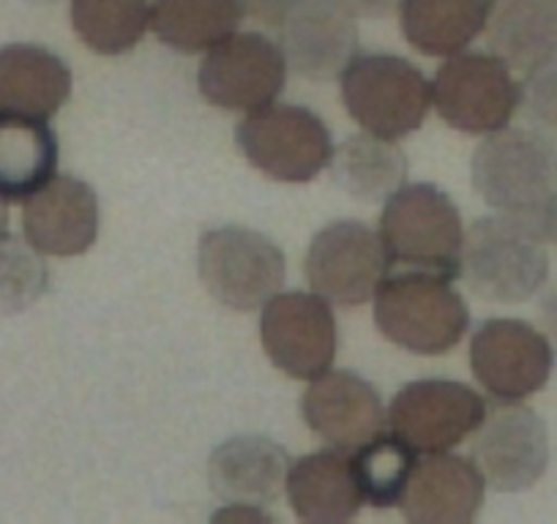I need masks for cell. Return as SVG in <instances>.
<instances>
[{
  "mask_svg": "<svg viewBox=\"0 0 557 524\" xmlns=\"http://www.w3.org/2000/svg\"><path fill=\"white\" fill-rule=\"evenodd\" d=\"M484 34L492 55L530 77L557 58V0H492Z\"/></svg>",
  "mask_w": 557,
  "mask_h": 524,
  "instance_id": "obj_21",
  "label": "cell"
},
{
  "mask_svg": "<svg viewBox=\"0 0 557 524\" xmlns=\"http://www.w3.org/2000/svg\"><path fill=\"white\" fill-rule=\"evenodd\" d=\"M260 339L278 372L296 379H314L336 361V317L318 292L278 290L262 303Z\"/></svg>",
  "mask_w": 557,
  "mask_h": 524,
  "instance_id": "obj_13",
  "label": "cell"
},
{
  "mask_svg": "<svg viewBox=\"0 0 557 524\" xmlns=\"http://www.w3.org/2000/svg\"><path fill=\"white\" fill-rule=\"evenodd\" d=\"M473 462L486 486L503 495L528 491L549 464V432L541 415L522 402H500L475 429Z\"/></svg>",
  "mask_w": 557,
  "mask_h": 524,
  "instance_id": "obj_14",
  "label": "cell"
},
{
  "mask_svg": "<svg viewBox=\"0 0 557 524\" xmlns=\"http://www.w3.org/2000/svg\"><path fill=\"white\" fill-rule=\"evenodd\" d=\"M246 14L255 17L257 23L268 25V28H278L287 9L293 7V0H244Z\"/></svg>",
  "mask_w": 557,
  "mask_h": 524,
  "instance_id": "obj_31",
  "label": "cell"
},
{
  "mask_svg": "<svg viewBox=\"0 0 557 524\" xmlns=\"http://www.w3.org/2000/svg\"><path fill=\"white\" fill-rule=\"evenodd\" d=\"M374 323L391 345L416 355H446L470 328V309L454 279L430 271L385 276L374 292Z\"/></svg>",
  "mask_w": 557,
  "mask_h": 524,
  "instance_id": "obj_2",
  "label": "cell"
},
{
  "mask_svg": "<svg viewBox=\"0 0 557 524\" xmlns=\"http://www.w3.org/2000/svg\"><path fill=\"white\" fill-rule=\"evenodd\" d=\"M307 282L334 307L372 301L391 274V260L377 229L356 219H339L320 229L307 251Z\"/></svg>",
  "mask_w": 557,
  "mask_h": 524,
  "instance_id": "obj_9",
  "label": "cell"
},
{
  "mask_svg": "<svg viewBox=\"0 0 557 524\" xmlns=\"http://www.w3.org/2000/svg\"><path fill=\"white\" fill-rule=\"evenodd\" d=\"M522 110L535 132L557 142V58L522 85Z\"/></svg>",
  "mask_w": 557,
  "mask_h": 524,
  "instance_id": "obj_30",
  "label": "cell"
},
{
  "mask_svg": "<svg viewBox=\"0 0 557 524\" xmlns=\"http://www.w3.org/2000/svg\"><path fill=\"white\" fill-rule=\"evenodd\" d=\"M541 323H544L546 334L557 339V285L549 287L541 298Z\"/></svg>",
  "mask_w": 557,
  "mask_h": 524,
  "instance_id": "obj_33",
  "label": "cell"
},
{
  "mask_svg": "<svg viewBox=\"0 0 557 524\" xmlns=\"http://www.w3.org/2000/svg\"><path fill=\"white\" fill-rule=\"evenodd\" d=\"M473 189L495 213L539 219L557 200V148L535 128H500L475 148Z\"/></svg>",
  "mask_w": 557,
  "mask_h": 524,
  "instance_id": "obj_1",
  "label": "cell"
},
{
  "mask_svg": "<svg viewBox=\"0 0 557 524\" xmlns=\"http://www.w3.org/2000/svg\"><path fill=\"white\" fill-rule=\"evenodd\" d=\"M50 285L41 251L30 240L0 233V314H20L41 301Z\"/></svg>",
  "mask_w": 557,
  "mask_h": 524,
  "instance_id": "obj_29",
  "label": "cell"
},
{
  "mask_svg": "<svg viewBox=\"0 0 557 524\" xmlns=\"http://www.w3.org/2000/svg\"><path fill=\"white\" fill-rule=\"evenodd\" d=\"M380 238L391 265L457 279L462 274L465 224L451 197L432 184H405L385 200Z\"/></svg>",
  "mask_w": 557,
  "mask_h": 524,
  "instance_id": "obj_4",
  "label": "cell"
},
{
  "mask_svg": "<svg viewBox=\"0 0 557 524\" xmlns=\"http://www.w3.org/2000/svg\"><path fill=\"white\" fill-rule=\"evenodd\" d=\"M345 110L369 135L401 140L424 126L432 83L410 61L388 52H358L339 74Z\"/></svg>",
  "mask_w": 557,
  "mask_h": 524,
  "instance_id": "obj_5",
  "label": "cell"
},
{
  "mask_svg": "<svg viewBox=\"0 0 557 524\" xmlns=\"http://www.w3.org/2000/svg\"><path fill=\"white\" fill-rule=\"evenodd\" d=\"M244 17V0H153L151 30L170 50L197 55L238 34Z\"/></svg>",
  "mask_w": 557,
  "mask_h": 524,
  "instance_id": "obj_25",
  "label": "cell"
},
{
  "mask_svg": "<svg viewBox=\"0 0 557 524\" xmlns=\"http://www.w3.org/2000/svg\"><path fill=\"white\" fill-rule=\"evenodd\" d=\"M329 167L336 186L358 202H385L407 178V159L396 140L369 132L334 148Z\"/></svg>",
  "mask_w": 557,
  "mask_h": 524,
  "instance_id": "obj_26",
  "label": "cell"
},
{
  "mask_svg": "<svg viewBox=\"0 0 557 524\" xmlns=\"http://www.w3.org/2000/svg\"><path fill=\"white\" fill-rule=\"evenodd\" d=\"M287 68L278 41L246 30L227 36L206 52L197 72V88L202 99L219 110L255 112L282 96Z\"/></svg>",
  "mask_w": 557,
  "mask_h": 524,
  "instance_id": "obj_10",
  "label": "cell"
},
{
  "mask_svg": "<svg viewBox=\"0 0 557 524\" xmlns=\"http://www.w3.org/2000/svg\"><path fill=\"white\" fill-rule=\"evenodd\" d=\"M470 290L492 303H524L549 279V251L539 227L528 219H475L465 229L462 274Z\"/></svg>",
  "mask_w": 557,
  "mask_h": 524,
  "instance_id": "obj_3",
  "label": "cell"
},
{
  "mask_svg": "<svg viewBox=\"0 0 557 524\" xmlns=\"http://www.w3.org/2000/svg\"><path fill=\"white\" fill-rule=\"evenodd\" d=\"M235 142L246 162L282 184H309L334 157V140L323 117L309 107L273 104L246 112L235 128Z\"/></svg>",
  "mask_w": 557,
  "mask_h": 524,
  "instance_id": "obj_6",
  "label": "cell"
},
{
  "mask_svg": "<svg viewBox=\"0 0 557 524\" xmlns=\"http://www.w3.org/2000/svg\"><path fill=\"white\" fill-rule=\"evenodd\" d=\"M58 170V137L45 117L0 110V197L25 202Z\"/></svg>",
  "mask_w": 557,
  "mask_h": 524,
  "instance_id": "obj_23",
  "label": "cell"
},
{
  "mask_svg": "<svg viewBox=\"0 0 557 524\" xmlns=\"http://www.w3.org/2000/svg\"><path fill=\"white\" fill-rule=\"evenodd\" d=\"M345 3L358 14V17L383 20L391 17L394 12H399L401 0H345Z\"/></svg>",
  "mask_w": 557,
  "mask_h": 524,
  "instance_id": "obj_32",
  "label": "cell"
},
{
  "mask_svg": "<svg viewBox=\"0 0 557 524\" xmlns=\"http://www.w3.org/2000/svg\"><path fill=\"white\" fill-rule=\"evenodd\" d=\"M77 39L96 55H126L151 28L148 0H72Z\"/></svg>",
  "mask_w": 557,
  "mask_h": 524,
  "instance_id": "obj_27",
  "label": "cell"
},
{
  "mask_svg": "<svg viewBox=\"0 0 557 524\" xmlns=\"http://www.w3.org/2000/svg\"><path fill=\"white\" fill-rule=\"evenodd\" d=\"M486 481L473 459L437 451L418 459L401 497L412 524H468L484 506Z\"/></svg>",
  "mask_w": 557,
  "mask_h": 524,
  "instance_id": "obj_18",
  "label": "cell"
},
{
  "mask_svg": "<svg viewBox=\"0 0 557 524\" xmlns=\"http://www.w3.org/2000/svg\"><path fill=\"white\" fill-rule=\"evenodd\" d=\"M416 453V448L407 446L399 435L385 429L356 448L352 464H356L363 502L372 508L401 506L407 481L418 462Z\"/></svg>",
  "mask_w": 557,
  "mask_h": 524,
  "instance_id": "obj_28",
  "label": "cell"
},
{
  "mask_svg": "<svg viewBox=\"0 0 557 524\" xmlns=\"http://www.w3.org/2000/svg\"><path fill=\"white\" fill-rule=\"evenodd\" d=\"M432 107L465 135H495L522 110V85L492 52H459L446 58L432 79Z\"/></svg>",
  "mask_w": 557,
  "mask_h": 524,
  "instance_id": "obj_8",
  "label": "cell"
},
{
  "mask_svg": "<svg viewBox=\"0 0 557 524\" xmlns=\"http://www.w3.org/2000/svg\"><path fill=\"white\" fill-rule=\"evenodd\" d=\"M535 227H539L541 238H544L546 244H552L557 249V200L552 202L549 211H546L544 216L539 219V224H535Z\"/></svg>",
  "mask_w": 557,
  "mask_h": 524,
  "instance_id": "obj_34",
  "label": "cell"
},
{
  "mask_svg": "<svg viewBox=\"0 0 557 524\" xmlns=\"http://www.w3.org/2000/svg\"><path fill=\"white\" fill-rule=\"evenodd\" d=\"M30 3H55V0H30Z\"/></svg>",
  "mask_w": 557,
  "mask_h": 524,
  "instance_id": "obj_36",
  "label": "cell"
},
{
  "mask_svg": "<svg viewBox=\"0 0 557 524\" xmlns=\"http://www.w3.org/2000/svg\"><path fill=\"white\" fill-rule=\"evenodd\" d=\"M278 47L301 77L329 83L358 55V14L345 0H293L278 23Z\"/></svg>",
  "mask_w": 557,
  "mask_h": 524,
  "instance_id": "obj_15",
  "label": "cell"
},
{
  "mask_svg": "<svg viewBox=\"0 0 557 524\" xmlns=\"http://www.w3.org/2000/svg\"><path fill=\"white\" fill-rule=\"evenodd\" d=\"M290 453L268 437H230L208 459V481L227 506H271L285 489Z\"/></svg>",
  "mask_w": 557,
  "mask_h": 524,
  "instance_id": "obj_19",
  "label": "cell"
},
{
  "mask_svg": "<svg viewBox=\"0 0 557 524\" xmlns=\"http://www.w3.org/2000/svg\"><path fill=\"white\" fill-rule=\"evenodd\" d=\"M490 7L492 0H401V34L426 58L459 55L484 34Z\"/></svg>",
  "mask_w": 557,
  "mask_h": 524,
  "instance_id": "obj_24",
  "label": "cell"
},
{
  "mask_svg": "<svg viewBox=\"0 0 557 524\" xmlns=\"http://www.w3.org/2000/svg\"><path fill=\"white\" fill-rule=\"evenodd\" d=\"M285 491L296 516L312 524L350 522L363 506L352 457L334 446L290 462Z\"/></svg>",
  "mask_w": 557,
  "mask_h": 524,
  "instance_id": "obj_20",
  "label": "cell"
},
{
  "mask_svg": "<svg viewBox=\"0 0 557 524\" xmlns=\"http://www.w3.org/2000/svg\"><path fill=\"white\" fill-rule=\"evenodd\" d=\"M197 271L206 290L235 312L262 309L287 279L285 251L268 235L240 224H224L202 233L197 246Z\"/></svg>",
  "mask_w": 557,
  "mask_h": 524,
  "instance_id": "obj_7",
  "label": "cell"
},
{
  "mask_svg": "<svg viewBox=\"0 0 557 524\" xmlns=\"http://www.w3.org/2000/svg\"><path fill=\"white\" fill-rule=\"evenodd\" d=\"M470 369L495 402H522L549 383L555 347L524 320L492 317L475 328Z\"/></svg>",
  "mask_w": 557,
  "mask_h": 524,
  "instance_id": "obj_12",
  "label": "cell"
},
{
  "mask_svg": "<svg viewBox=\"0 0 557 524\" xmlns=\"http://www.w3.org/2000/svg\"><path fill=\"white\" fill-rule=\"evenodd\" d=\"M486 402L459 379H412L388 404V429L418 453L451 451L475 435L486 419Z\"/></svg>",
  "mask_w": 557,
  "mask_h": 524,
  "instance_id": "obj_11",
  "label": "cell"
},
{
  "mask_svg": "<svg viewBox=\"0 0 557 524\" xmlns=\"http://www.w3.org/2000/svg\"><path fill=\"white\" fill-rule=\"evenodd\" d=\"M23 227L41 254H85L99 238V197L74 175H52L25 200Z\"/></svg>",
  "mask_w": 557,
  "mask_h": 524,
  "instance_id": "obj_17",
  "label": "cell"
},
{
  "mask_svg": "<svg viewBox=\"0 0 557 524\" xmlns=\"http://www.w3.org/2000/svg\"><path fill=\"white\" fill-rule=\"evenodd\" d=\"M7 222H9V208H7V200L0 197V233L7 229Z\"/></svg>",
  "mask_w": 557,
  "mask_h": 524,
  "instance_id": "obj_35",
  "label": "cell"
},
{
  "mask_svg": "<svg viewBox=\"0 0 557 524\" xmlns=\"http://www.w3.org/2000/svg\"><path fill=\"white\" fill-rule=\"evenodd\" d=\"M69 96L72 68L61 55L39 45H9L0 50V110L50 121Z\"/></svg>",
  "mask_w": 557,
  "mask_h": 524,
  "instance_id": "obj_22",
  "label": "cell"
},
{
  "mask_svg": "<svg viewBox=\"0 0 557 524\" xmlns=\"http://www.w3.org/2000/svg\"><path fill=\"white\" fill-rule=\"evenodd\" d=\"M309 429L329 446L356 451L388 426L380 390L350 369H329L312 379L301 399Z\"/></svg>",
  "mask_w": 557,
  "mask_h": 524,
  "instance_id": "obj_16",
  "label": "cell"
}]
</instances>
